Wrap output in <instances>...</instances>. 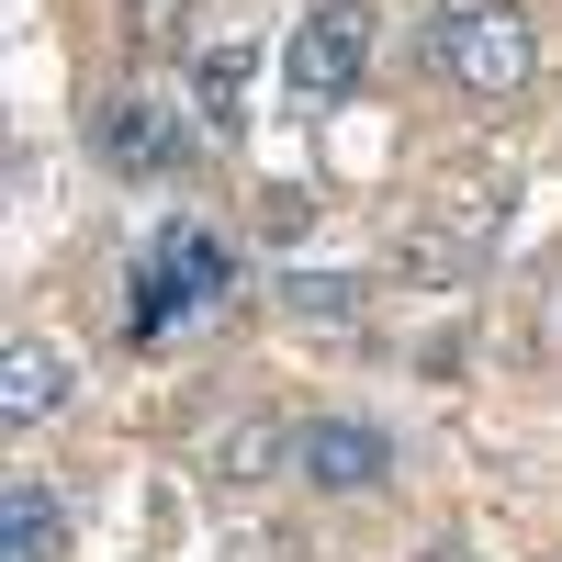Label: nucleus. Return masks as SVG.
I'll use <instances>...</instances> for the list:
<instances>
[{"instance_id":"obj_5","label":"nucleus","mask_w":562,"mask_h":562,"mask_svg":"<svg viewBox=\"0 0 562 562\" xmlns=\"http://www.w3.org/2000/svg\"><path fill=\"white\" fill-rule=\"evenodd\" d=\"M147 270L169 281V304H225V281H237V248L214 237V225H158V248H147Z\"/></svg>"},{"instance_id":"obj_13","label":"nucleus","mask_w":562,"mask_h":562,"mask_svg":"<svg viewBox=\"0 0 562 562\" xmlns=\"http://www.w3.org/2000/svg\"><path fill=\"white\" fill-rule=\"evenodd\" d=\"M450 12H461V0H450Z\"/></svg>"},{"instance_id":"obj_1","label":"nucleus","mask_w":562,"mask_h":562,"mask_svg":"<svg viewBox=\"0 0 562 562\" xmlns=\"http://www.w3.org/2000/svg\"><path fill=\"white\" fill-rule=\"evenodd\" d=\"M439 68L473 90V102H506V90H529L540 68V23L518 12V0H461V12H439Z\"/></svg>"},{"instance_id":"obj_4","label":"nucleus","mask_w":562,"mask_h":562,"mask_svg":"<svg viewBox=\"0 0 562 562\" xmlns=\"http://www.w3.org/2000/svg\"><path fill=\"white\" fill-rule=\"evenodd\" d=\"M90 147H102L124 180H158V169H180V124H169L158 90H102V113H90Z\"/></svg>"},{"instance_id":"obj_3","label":"nucleus","mask_w":562,"mask_h":562,"mask_svg":"<svg viewBox=\"0 0 562 562\" xmlns=\"http://www.w3.org/2000/svg\"><path fill=\"white\" fill-rule=\"evenodd\" d=\"M293 473L326 484V495H371L394 473V439L371 428V416H304V428H293Z\"/></svg>"},{"instance_id":"obj_12","label":"nucleus","mask_w":562,"mask_h":562,"mask_svg":"<svg viewBox=\"0 0 562 562\" xmlns=\"http://www.w3.org/2000/svg\"><path fill=\"white\" fill-rule=\"evenodd\" d=\"M428 562H461V540H439V551H428Z\"/></svg>"},{"instance_id":"obj_11","label":"nucleus","mask_w":562,"mask_h":562,"mask_svg":"<svg viewBox=\"0 0 562 562\" xmlns=\"http://www.w3.org/2000/svg\"><path fill=\"white\" fill-rule=\"evenodd\" d=\"M135 34H147V45H180V34H192V0H135Z\"/></svg>"},{"instance_id":"obj_10","label":"nucleus","mask_w":562,"mask_h":562,"mask_svg":"<svg viewBox=\"0 0 562 562\" xmlns=\"http://www.w3.org/2000/svg\"><path fill=\"white\" fill-rule=\"evenodd\" d=\"M270 293H281V315H304V326H349L360 315V281L349 270H281Z\"/></svg>"},{"instance_id":"obj_6","label":"nucleus","mask_w":562,"mask_h":562,"mask_svg":"<svg viewBox=\"0 0 562 562\" xmlns=\"http://www.w3.org/2000/svg\"><path fill=\"white\" fill-rule=\"evenodd\" d=\"M79 394V371H68V349H45V338H12V360H0V416L12 428H45Z\"/></svg>"},{"instance_id":"obj_2","label":"nucleus","mask_w":562,"mask_h":562,"mask_svg":"<svg viewBox=\"0 0 562 562\" xmlns=\"http://www.w3.org/2000/svg\"><path fill=\"white\" fill-rule=\"evenodd\" d=\"M371 45H383V12H371V0H304L293 45H281V79H293L304 102H349L371 79Z\"/></svg>"},{"instance_id":"obj_8","label":"nucleus","mask_w":562,"mask_h":562,"mask_svg":"<svg viewBox=\"0 0 562 562\" xmlns=\"http://www.w3.org/2000/svg\"><path fill=\"white\" fill-rule=\"evenodd\" d=\"M0 562H57V495H45V484L0 495Z\"/></svg>"},{"instance_id":"obj_9","label":"nucleus","mask_w":562,"mask_h":562,"mask_svg":"<svg viewBox=\"0 0 562 562\" xmlns=\"http://www.w3.org/2000/svg\"><path fill=\"white\" fill-rule=\"evenodd\" d=\"M248 68H259V57H248L237 34H225V45H192V102H203L214 124H237V102H248Z\"/></svg>"},{"instance_id":"obj_7","label":"nucleus","mask_w":562,"mask_h":562,"mask_svg":"<svg viewBox=\"0 0 562 562\" xmlns=\"http://www.w3.org/2000/svg\"><path fill=\"white\" fill-rule=\"evenodd\" d=\"M281 461H293V428H281V416H237V428L214 439V484H270Z\"/></svg>"}]
</instances>
